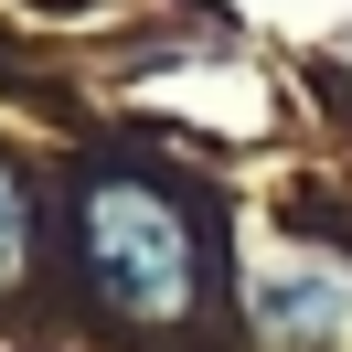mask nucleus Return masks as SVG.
Here are the masks:
<instances>
[{
	"label": "nucleus",
	"instance_id": "1",
	"mask_svg": "<svg viewBox=\"0 0 352 352\" xmlns=\"http://www.w3.org/2000/svg\"><path fill=\"white\" fill-rule=\"evenodd\" d=\"M75 256H86V288L118 320H150V331L192 320L203 278H214L192 203L160 192L150 171H96L86 182V203H75Z\"/></svg>",
	"mask_w": 352,
	"mask_h": 352
},
{
	"label": "nucleus",
	"instance_id": "2",
	"mask_svg": "<svg viewBox=\"0 0 352 352\" xmlns=\"http://www.w3.org/2000/svg\"><path fill=\"white\" fill-rule=\"evenodd\" d=\"M22 267H32V192H22V171L0 160V288H22Z\"/></svg>",
	"mask_w": 352,
	"mask_h": 352
}]
</instances>
